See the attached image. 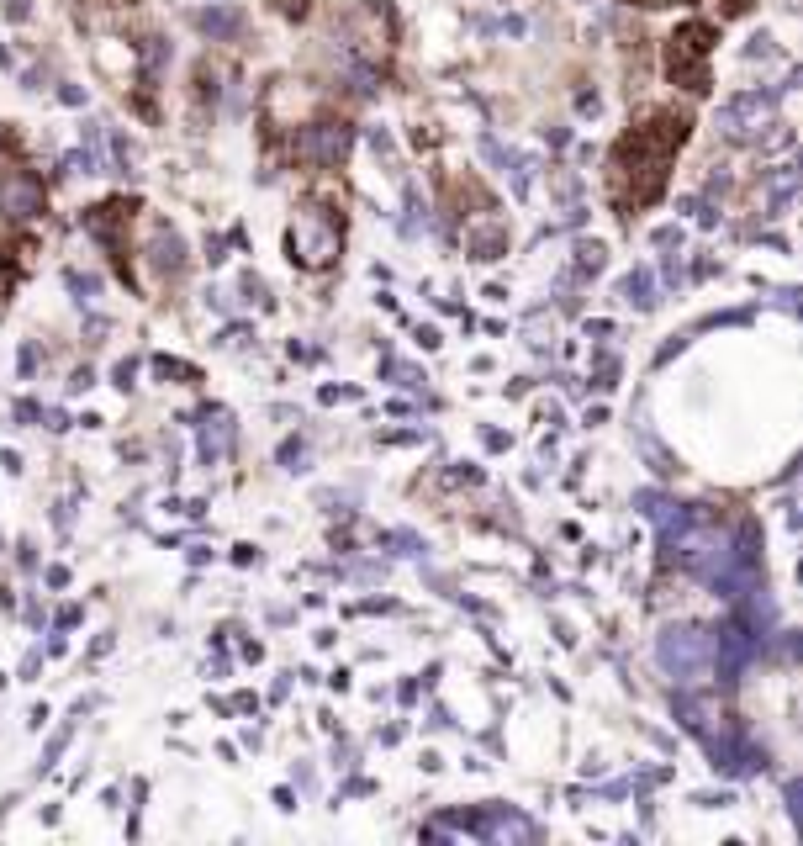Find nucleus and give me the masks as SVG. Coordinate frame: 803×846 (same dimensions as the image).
<instances>
[{
	"instance_id": "23",
	"label": "nucleus",
	"mask_w": 803,
	"mask_h": 846,
	"mask_svg": "<svg viewBox=\"0 0 803 846\" xmlns=\"http://www.w3.org/2000/svg\"><path fill=\"white\" fill-rule=\"evenodd\" d=\"M730 6H740V0H730Z\"/></svg>"
},
{
	"instance_id": "10",
	"label": "nucleus",
	"mask_w": 803,
	"mask_h": 846,
	"mask_svg": "<svg viewBox=\"0 0 803 846\" xmlns=\"http://www.w3.org/2000/svg\"><path fill=\"white\" fill-rule=\"evenodd\" d=\"M148 265L159 270V281H180V270H185V244H180V233L175 228H154V244H148Z\"/></svg>"
},
{
	"instance_id": "19",
	"label": "nucleus",
	"mask_w": 803,
	"mask_h": 846,
	"mask_svg": "<svg viewBox=\"0 0 803 846\" xmlns=\"http://www.w3.org/2000/svg\"><path fill=\"white\" fill-rule=\"evenodd\" d=\"M69 746V730H59V735H53V741H48V757H43V767L53 762V757H59V751Z\"/></svg>"
},
{
	"instance_id": "17",
	"label": "nucleus",
	"mask_w": 803,
	"mask_h": 846,
	"mask_svg": "<svg viewBox=\"0 0 803 846\" xmlns=\"http://www.w3.org/2000/svg\"><path fill=\"white\" fill-rule=\"evenodd\" d=\"M154 371L170 381V376H180V381H196V365H185V360H154Z\"/></svg>"
},
{
	"instance_id": "20",
	"label": "nucleus",
	"mask_w": 803,
	"mask_h": 846,
	"mask_svg": "<svg viewBox=\"0 0 803 846\" xmlns=\"http://www.w3.org/2000/svg\"><path fill=\"white\" fill-rule=\"evenodd\" d=\"M27 11H32L27 0H11V6H6V16H11V22H27Z\"/></svg>"
},
{
	"instance_id": "13",
	"label": "nucleus",
	"mask_w": 803,
	"mask_h": 846,
	"mask_svg": "<svg viewBox=\"0 0 803 846\" xmlns=\"http://www.w3.org/2000/svg\"><path fill=\"white\" fill-rule=\"evenodd\" d=\"M624 297L634 302V307H656V281H650V270H634L629 281H624Z\"/></svg>"
},
{
	"instance_id": "8",
	"label": "nucleus",
	"mask_w": 803,
	"mask_h": 846,
	"mask_svg": "<svg viewBox=\"0 0 803 846\" xmlns=\"http://www.w3.org/2000/svg\"><path fill=\"white\" fill-rule=\"evenodd\" d=\"M48 212V191L43 180L27 175V170H6L0 175V217H11V223H32V217Z\"/></svg>"
},
{
	"instance_id": "12",
	"label": "nucleus",
	"mask_w": 803,
	"mask_h": 846,
	"mask_svg": "<svg viewBox=\"0 0 803 846\" xmlns=\"http://www.w3.org/2000/svg\"><path fill=\"white\" fill-rule=\"evenodd\" d=\"M196 27L207 32V38L228 43V38H238V32H244V11H238V6H207V11L196 16Z\"/></svg>"
},
{
	"instance_id": "9",
	"label": "nucleus",
	"mask_w": 803,
	"mask_h": 846,
	"mask_svg": "<svg viewBox=\"0 0 803 846\" xmlns=\"http://www.w3.org/2000/svg\"><path fill=\"white\" fill-rule=\"evenodd\" d=\"M465 249H471V260H502V254H508V228L481 212L465 223Z\"/></svg>"
},
{
	"instance_id": "21",
	"label": "nucleus",
	"mask_w": 803,
	"mask_h": 846,
	"mask_svg": "<svg viewBox=\"0 0 803 846\" xmlns=\"http://www.w3.org/2000/svg\"><path fill=\"white\" fill-rule=\"evenodd\" d=\"M59 96H64L69 106H85V90H80V85H64V90H59Z\"/></svg>"
},
{
	"instance_id": "4",
	"label": "nucleus",
	"mask_w": 803,
	"mask_h": 846,
	"mask_svg": "<svg viewBox=\"0 0 803 846\" xmlns=\"http://www.w3.org/2000/svg\"><path fill=\"white\" fill-rule=\"evenodd\" d=\"M714 43H719V32L708 27V22H682L677 32L666 38V75L677 80L682 90H693V96H703L708 85V59H714Z\"/></svg>"
},
{
	"instance_id": "22",
	"label": "nucleus",
	"mask_w": 803,
	"mask_h": 846,
	"mask_svg": "<svg viewBox=\"0 0 803 846\" xmlns=\"http://www.w3.org/2000/svg\"><path fill=\"white\" fill-rule=\"evenodd\" d=\"M640 6H671V0H640Z\"/></svg>"
},
{
	"instance_id": "11",
	"label": "nucleus",
	"mask_w": 803,
	"mask_h": 846,
	"mask_svg": "<svg viewBox=\"0 0 803 846\" xmlns=\"http://www.w3.org/2000/svg\"><path fill=\"white\" fill-rule=\"evenodd\" d=\"M233 450V418L222 413V408H212L207 418H201V461H222V455Z\"/></svg>"
},
{
	"instance_id": "15",
	"label": "nucleus",
	"mask_w": 803,
	"mask_h": 846,
	"mask_svg": "<svg viewBox=\"0 0 803 846\" xmlns=\"http://www.w3.org/2000/svg\"><path fill=\"white\" fill-rule=\"evenodd\" d=\"M603 265H608V249H603V244H576V270H582V275H597Z\"/></svg>"
},
{
	"instance_id": "14",
	"label": "nucleus",
	"mask_w": 803,
	"mask_h": 846,
	"mask_svg": "<svg viewBox=\"0 0 803 846\" xmlns=\"http://www.w3.org/2000/svg\"><path fill=\"white\" fill-rule=\"evenodd\" d=\"M164 59H170V43H164V38H143V75L148 80L164 69Z\"/></svg>"
},
{
	"instance_id": "2",
	"label": "nucleus",
	"mask_w": 803,
	"mask_h": 846,
	"mask_svg": "<svg viewBox=\"0 0 803 846\" xmlns=\"http://www.w3.org/2000/svg\"><path fill=\"white\" fill-rule=\"evenodd\" d=\"M677 720L708 746L714 767H724V772H756V767H767V757H761L756 746H745L740 725L730 720V709H724L719 698H708V693H682V698H677Z\"/></svg>"
},
{
	"instance_id": "5",
	"label": "nucleus",
	"mask_w": 803,
	"mask_h": 846,
	"mask_svg": "<svg viewBox=\"0 0 803 846\" xmlns=\"http://www.w3.org/2000/svg\"><path fill=\"white\" fill-rule=\"evenodd\" d=\"M354 149V122L344 117H317V122H302V133H296L291 154L312 164V170H333V164H344V154Z\"/></svg>"
},
{
	"instance_id": "16",
	"label": "nucleus",
	"mask_w": 803,
	"mask_h": 846,
	"mask_svg": "<svg viewBox=\"0 0 803 846\" xmlns=\"http://www.w3.org/2000/svg\"><path fill=\"white\" fill-rule=\"evenodd\" d=\"M302 461H307V445H302V439H286V445H280V466L302 471Z\"/></svg>"
},
{
	"instance_id": "18",
	"label": "nucleus",
	"mask_w": 803,
	"mask_h": 846,
	"mask_svg": "<svg viewBox=\"0 0 803 846\" xmlns=\"http://www.w3.org/2000/svg\"><path fill=\"white\" fill-rule=\"evenodd\" d=\"M133 376H138V360H122V365H117V386H122V392L133 386Z\"/></svg>"
},
{
	"instance_id": "1",
	"label": "nucleus",
	"mask_w": 803,
	"mask_h": 846,
	"mask_svg": "<svg viewBox=\"0 0 803 846\" xmlns=\"http://www.w3.org/2000/svg\"><path fill=\"white\" fill-rule=\"evenodd\" d=\"M687 122L682 112H656L645 117L634 133L619 138L608 164V191H613V207L634 212V207H650L661 191H666V175H671V159L687 143Z\"/></svg>"
},
{
	"instance_id": "3",
	"label": "nucleus",
	"mask_w": 803,
	"mask_h": 846,
	"mask_svg": "<svg viewBox=\"0 0 803 846\" xmlns=\"http://www.w3.org/2000/svg\"><path fill=\"white\" fill-rule=\"evenodd\" d=\"M286 249L302 270H328L344 249V212L323 207V201H307L286 233Z\"/></svg>"
},
{
	"instance_id": "6",
	"label": "nucleus",
	"mask_w": 803,
	"mask_h": 846,
	"mask_svg": "<svg viewBox=\"0 0 803 846\" xmlns=\"http://www.w3.org/2000/svg\"><path fill=\"white\" fill-rule=\"evenodd\" d=\"M656 656L677 683H703L708 677V630H698V624H671L661 635Z\"/></svg>"
},
{
	"instance_id": "7",
	"label": "nucleus",
	"mask_w": 803,
	"mask_h": 846,
	"mask_svg": "<svg viewBox=\"0 0 803 846\" xmlns=\"http://www.w3.org/2000/svg\"><path fill=\"white\" fill-rule=\"evenodd\" d=\"M772 90H745V96L719 106V133L730 143H756L772 127Z\"/></svg>"
}]
</instances>
